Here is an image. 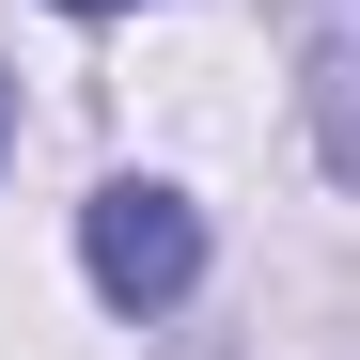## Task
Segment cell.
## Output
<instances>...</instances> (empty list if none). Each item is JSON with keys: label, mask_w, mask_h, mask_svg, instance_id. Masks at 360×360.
I'll return each instance as SVG.
<instances>
[{"label": "cell", "mask_w": 360, "mask_h": 360, "mask_svg": "<svg viewBox=\"0 0 360 360\" xmlns=\"http://www.w3.org/2000/svg\"><path fill=\"white\" fill-rule=\"evenodd\" d=\"M63 16H126V0H63Z\"/></svg>", "instance_id": "cell-2"}, {"label": "cell", "mask_w": 360, "mask_h": 360, "mask_svg": "<svg viewBox=\"0 0 360 360\" xmlns=\"http://www.w3.org/2000/svg\"><path fill=\"white\" fill-rule=\"evenodd\" d=\"M79 266H94L110 314H172V297L204 282V219L172 204V188H141V172H126V188L79 204Z\"/></svg>", "instance_id": "cell-1"}]
</instances>
